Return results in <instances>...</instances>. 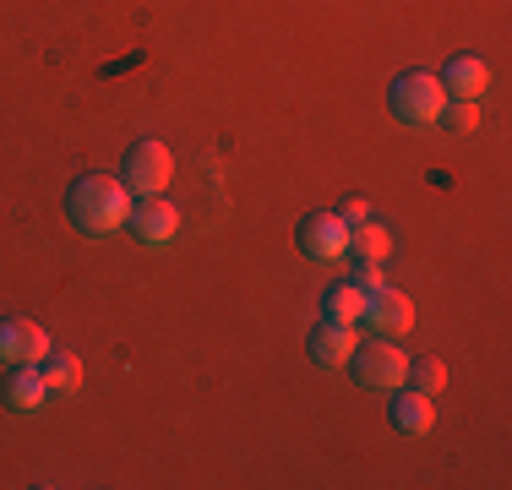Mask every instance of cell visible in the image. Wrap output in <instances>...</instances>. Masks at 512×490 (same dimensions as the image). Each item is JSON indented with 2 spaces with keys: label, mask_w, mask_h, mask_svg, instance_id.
Returning a JSON list of instances; mask_svg holds the SVG:
<instances>
[{
  "label": "cell",
  "mask_w": 512,
  "mask_h": 490,
  "mask_svg": "<svg viewBox=\"0 0 512 490\" xmlns=\"http://www.w3.org/2000/svg\"><path fill=\"white\" fill-rule=\"evenodd\" d=\"M39 371H44L50 398H66V392L82 387V360H77V354H66V349H50V354L39 360Z\"/></svg>",
  "instance_id": "13"
},
{
  "label": "cell",
  "mask_w": 512,
  "mask_h": 490,
  "mask_svg": "<svg viewBox=\"0 0 512 490\" xmlns=\"http://www.w3.org/2000/svg\"><path fill=\"white\" fill-rule=\"evenodd\" d=\"M387 420H393V431L398 436H425V431H431V420H436V403L431 398H425V392H404V387H398L393 392V409H387Z\"/></svg>",
  "instance_id": "10"
},
{
  "label": "cell",
  "mask_w": 512,
  "mask_h": 490,
  "mask_svg": "<svg viewBox=\"0 0 512 490\" xmlns=\"http://www.w3.org/2000/svg\"><path fill=\"white\" fill-rule=\"evenodd\" d=\"M442 126L447 131H474V126H480V98H447Z\"/></svg>",
  "instance_id": "17"
},
{
  "label": "cell",
  "mask_w": 512,
  "mask_h": 490,
  "mask_svg": "<svg viewBox=\"0 0 512 490\" xmlns=\"http://www.w3.org/2000/svg\"><path fill=\"white\" fill-rule=\"evenodd\" d=\"M349 371H355V382L365 392H398V387L409 382V354L393 349V338L360 343V349L349 354Z\"/></svg>",
  "instance_id": "3"
},
{
  "label": "cell",
  "mask_w": 512,
  "mask_h": 490,
  "mask_svg": "<svg viewBox=\"0 0 512 490\" xmlns=\"http://www.w3.org/2000/svg\"><path fill=\"white\" fill-rule=\"evenodd\" d=\"M50 354V333L28 316H6L0 322V360L6 365H39Z\"/></svg>",
  "instance_id": "6"
},
{
  "label": "cell",
  "mask_w": 512,
  "mask_h": 490,
  "mask_svg": "<svg viewBox=\"0 0 512 490\" xmlns=\"http://www.w3.org/2000/svg\"><path fill=\"white\" fill-rule=\"evenodd\" d=\"M409 387L425 392V398H431V392H442V387H447V365L436 360V354H425V360H409Z\"/></svg>",
  "instance_id": "16"
},
{
  "label": "cell",
  "mask_w": 512,
  "mask_h": 490,
  "mask_svg": "<svg viewBox=\"0 0 512 490\" xmlns=\"http://www.w3.org/2000/svg\"><path fill=\"white\" fill-rule=\"evenodd\" d=\"M365 316V289L355 284H333L327 289V300H322V322H344V327H355Z\"/></svg>",
  "instance_id": "15"
},
{
  "label": "cell",
  "mask_w": 512,
  "mask_h": 490,
  "mask_svg": "<svg viewBox=\"0 0 512 490\" xmlns=\"http://www.w3.org/2000/svg\"><path fill=\"white\" fill-rule=\"evenodd\" d=\"M338 218H344V224H365V218H371V202H365V196H349V202L338 207Z\"/></svg>",
  "instance_id": "19"
},
{
  "label": "cell",
  "mask_w": 512,
  "mask_h": 490,
  "mask_svg": "<svg viewBox=\"0 0 512 490\" xmlns=\"http://www.w3.org/2000/svg\"><path fill=\"white\" fill-rule=\"evenodd\" d=\"M131 235H137L142 245H169L180 229V207L164 202V196H142V202H131Z\"/></svg>",
  "instance_id": "8"
},
{
  "label": "cell",
  "mask_w": 512,
  "mask_h": 490,
  "mask_svg": "<svg viewBox=\"0 0 512 490\" xmlns=\"http://www.w3.org/2000/svg\"><path fill=\"white\" fill-rule=\"evenodd\" d=\"M355 349H360V338H355V327H344V322H322L311 333V360L327 365V371L349 365V354H355Z\"/></svg>",
  "instance_id": "11"
},
{
  "label": "cell",
  "mask_w": 512,
  "mask_h": 490,
  "mask_svg": "<svg viewBox=\"0 0 512 490\" xmlns=\"http://www.w3.org/2000/svg\"><path fill=\"white\" fill-rule=\"evenodd\" d=\"M387 104H393V115L404 120V126H436L442 109H447V88L431 71H404V77L387 88Z\"/></svg>",
  "instance_id": "2"
},
{
  "label": "cell",
  "mask_w": 512,
  "mask_h": 490,
  "mask_svg": "<svg viewBox=\"0 0 512 490\" xmlns=\"http://www.w3.org/2000/svg\"><path fill=\"white\" fill-rule=\"evenodd\" d=\"M66 218L77 235H115L131 218V191L115 175H77L66 191Z\"/></svg>",
  "instance_id": "1"
},
{
  "label": "cell",
  "mask_w": 512,
  "mask_h": 490,
  "mask_svg": "<svg viewBox=\"0 0 512 490\" xmlns=\"http://www.w3.org/2000/svg\"><path fill=\"white\" fill-rule=\"evenodd\" d=\"M349 284H355V289H365V294H376V289L387 284L382 262H360V267H355V278H349Z\"/></svg>",
  "instance_id": "18"
},
{
  "label": "cell",
  "mask_w": 512,
  "mask_h": 490,
  "mask_svg": "<svg viewBox=\"0 0 512 490\" xmlns=\"http://www.w3.org/2000/svg\"><path fill=\"white\" fill-rule=\"evenodd\" d=\"M344 251H349V262H387V256H393V235L365 218V224H349Z\"/></svg>",
  "instance_id": "12"
},
{
  "label": "cell",
  "mask_w": 512,
  "mask_h": 490,
  "mask_svg": "<svg viewBox=\"0 0 512 490\" xmlns=\"http://www.w3.org/2000/svg\"><path fill=\"white\" fill-rule=\"evenodd\" d=\"M360 322L371 327L376 338H398V333H409V322H414V300L404 289L382 284L376 294H365V316H360Z\"/></svg>",
  "instance_id": "5"
},
{
  "label": "cell",
  "mask_w": 512,
  "mask_h": 490,
  "mask_svg": "<svg viewBox=\"0 0 512 490\" xmlns=\"http://www.w3.org/2000/svg\"><path fill=\"white\" fill-rule=\"evenodd\" d=\"M295 240H300V251H306V256H316V262H333V256H344L349 224L338 213H306L295 224Z\"/></svg>",
  "instance_id": "7"
},
{
  "label": "cell",
  "mask_w": 512,
  "mask_h": 490,
  "mask_svg": "<svg viewBox=\"0 0 512 490\" xmlns=\"http://www.w3.org/2000/svg\"><path fill=\"white\" fill-rule=\"evenodd\" d=\"M44 398H50V387H44L39 365H11V382H6V403H11V409H39Z\"/></svg>",
  "instance_id": "14"
},
{
  "label": "cell",
  "mask_w": 512,
  "mask_h": 490,
  "mask_svg": "<svg viewBox=\"0 0 512 490\" xmlns=\"http://www.w3.org/2000/svg\"><path fill=\"white\" fill-rule=\"evenodd\" d=\"M169 175H175V153H169L164 142L142 137L126 147V164H120V180H126L131 196H164Z\"/></svg>",
  "instance_id": "4"
},
{
  "label": "cell",
  "mask_w": 512,
  "mask_h": 490,
  "mask_svg": "<svg viewBox=\"0 0 512 490\" xmlns=\"http://www.w3.org/2000/svg\"><path fill=\"white\" fill-rule=\"evenodd\" d=\"M442 88H447V98H480L491 88V66L480 55H453L442 66Z\"/></svg>",
  "instance_id": "9"
}]
</instances>
